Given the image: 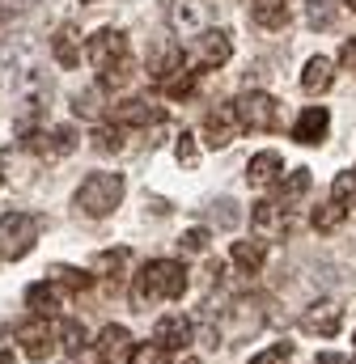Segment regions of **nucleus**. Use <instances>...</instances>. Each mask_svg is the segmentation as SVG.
I'll return each instance as SVG.
<instances>
[{
	"mask_svg": "<svg viewBox=\"0 0 356 364\" xmlns=\"http://www.w3.org/2000/svg\"><path fill=\"white\" fill-rule=\"evenodd\" d=\"M85 60L98 68V85L102 90H123L136 77V60L127 51V34L115 26H102L85 43Z\"/></svg>",
	"mask_w": 356,
	"mask_h": 364,
	"instance_id": "f257e3e1",
	"label": "nucleus"
},
{
	"mask_svg": "<svg viewBox=\"0 0 356 364\" xmlns=\"http://www.w3.org/2000/svg\"><path fill=\"white\" fill-rule=\"evenodd\" d=\"M187 267L174 263V259H153V263H145L136 279H132V305L136 309H145L149 314V305H157V301H178L182 292H187Z\"/></svg>",
	"mask_w": 356,
	"mask_h": 364,
	"instance_id": "f03ea898",
	"label": "nucleus"
},
{
	"mask_svg": "<svg viewBox=\"0 0 356 364\" xmlns=\"http://www.w3.org/2000/svg\"><path fill=\"white\" fill-rule=\"evenodd\" d=\"M123 191H127L123 174L98 170V174H89V178L77 186V195H73V208H77L81 216H89V220H102V216H110V212L123 203Z\"/></svg>",
	"mask_w": 356,
	"mask_h": 364,
	"instance_id": "7ed1b4c3",
	"label": "nucleus"
},
{
	"mask_svg": "<svg viewBox=\"0 0 356 364\" xmlns=\"http://www.w3.org/2000/svg\"><path fill=\"white\" fill-rule=\"evenodd\" d=\"M38 237H43L38 212H4L0 216V259H26Z\"/></svg>",
	"mask_w": 356,
	"mask_h": 364,
	"instance_id": "20e7f679",
	"label": "nucleus"
},
{
	"mask_svg": "<svg viewBox=\"0 0 356 364\" xmlns=\"http://www.w3.org/2000/svg\"><path fill=\"white\" fill-rule=\"evenodd\" d=\"M229 106H234V119H238L242 132H276V127H280V102L263 90L242 93V97L229 102Z\"/></svg>",
	"mask_w": 356,
	"mask_h": 364,
	"instance_id": "39448f33",
	"label": "nucleus"
},
{
	"mask_svg": "<svg viewBox=\"0 0 356 364\" xmlns=\"http://www.w3.org/2000/svg\"><path fill=\"white\" fill-rule=\"evenodd\" d=\"M229 55H234V43H229V34H225V30H204V34L195 38V47H191V60H187V68L199 77V73L225 68V64H229Z\"/></svg>",
	"mask_w": 356,
	"mask_h": 364,
	"instance_id": "423d86ee",
	"label": "nucleus"
},
{
	"mask_svg": "<svg viewBox=\"0 0 356 364\" xmlns=\"http://www.w3.org/2000/svg\"><path fill=\"white\" fill-rule=\"evenodd\" d=\"M17 343H21V352L30 356L34 364H47L56 356V326L47 322V318H30V322H21L17 326Z\"/></svg>",
	"mask_w": 356,
	"mask_h": 364,
	"instance_id": "0eeeda50",
	"label": "nucleus"
},
{
	"mask_svg": "<svg viewBox=\"0 0 356 364\" xmlns=\"http://www.w3.org/2000/svg\"><path fill=\"white\" fill-rule=\"evenodd\" d=\"M162 119H166L162 106H153V102H145V97H123V102L110 106V123L123 127V132H132V127H157Z\"/></svg>",
	"mask_w": 356,
	"mask_h": 364,
	"instance_id": "6e6552de",
	"label": "nucleus"
},
{
	"mask_svg": "<svg viewBox=\"0 0 356 364\" xmlns=\"http://www.w3.org/2000/svg\"><path fill=\"white\" fill-rule=\"evenodd\" d=\"M77 144H81V140H77L73 127H51V132H30V136H26V149L38 153V157H68Z\"/></svg>",
	"mask_w": 356,
	"mask_h": 364,
	"instance_id": "1a4fd4ad",
	"label": "nucleus"
},
{
	"mask_svg": "<svg viewBox=\"0 0 356 364\" xmlns=\"http://www.w3.org/2000/svg\"><path fill=\"white\" fill-rule=\"evenodd\" d=\"M191 335H195V326H191V318H182V314H166V318H157V326H153V343L170 356V352H182L187 343H191Z\"/></svg>",
	"mask_w": 356,
	"mask_h": 364,
	"instance_id": "9d476101",
	"label": "nucleus"
},
{
	"mask_svg": "<svg viewBox=\"0 0 356 364\" xmlns=\"http://www.w3.org/2000/svg\"><path fill=\"white\" fill-rule=\"evenodd\" d=\"M238 132H242V127H238V119H234V106H216V110L204 114V144H208V149L234 144Z\"/></svg>",
	"mask_w": 356,
	"mask_h": 364,
	"instance_id": "9b49d317",
	"label": "nucleus"
},
{
	"mask_svg": "<svg viewBox=\"0 0 356 364\" xmlns=\"http://www.w3.org/2000/svg\"><path fill=\"white\" fill-rule=\"evenodd\" d=\"M340 326H344V314H340L335 301H318V305H310V309L301 314V331H305V335L331 339V335H340Z\"/></svg>",
	"mask_w": 356,
	"mask_h": 364,
	"instance_id": "f8f14e48",
	"label": "nucleus"
},
{
	"mask_svg": "<svg viewBox=\"0 0 356 364\" xmlns=\"http://www.w3.org/2000/svg\"><path fill=\"white\" fill-rule=\"evenodd\" d=\"M331 132V110L327 106H305L301 119L293 123V140L297 144H323Z\"/></svg>",
	"mask_w": 356,
	"mask_h": 364,
	"instance_id": "ddd939ff",
	"label": "nucleus"
},
{
	"mask_svg": "<svg viewBox=\"0 0 356 364\" xmlns=\"http://www.w3.org/2000/svg\"><path fill=\"white\" fill-rule=\"evenodd\" d=\"M93 352H98V360L102 364H123L127 360V352H132V335H127V326H102Z\"/></svg>",
	"mask_w": 356,
	"mask_h": 364,
	"instance_id": "4468645a",
	"label": "nucleus"
},
{
	"mask_svg": "<svg viewBox=\"0 0 356 364\" xmlns=\"http://www.w3.org/2000/svg\"><path fill=\"white\" fill-rule=\"evenodd\" d=\"M51 55H56L60 68H77V64H81V30H77L73 21L56 26V34H51Z\"/></svg>",
	"mask_w": 356,
	"mask_h": 364,
	"instance_id": "2eb2a0df",
	"label": "nucleus"
},
{
	"mask_svg": "<svg viewBox=\"0 0 356 364\" xmlns=\"http://www.w3.org/2000/svg\"><path fill=\"white\" fill-rule=\"evenodd\" d=\"M26 305L34 309V318H51V314L64 309V292H60L51 279H38V284L26 288Z\"/></svg>",
	"mask_w": 356,
	"mask_h": 364,
	"instance_id": "dca6fc26",
	"label": "nucleus"
},
{
	"mask_svg": "<svg viewBox=\"0 0 356 364\" xmlns=\"http://www.w3.org/2000/svg\"><path fill=\"white\" fill-rule=\"evenodd\" d=\"M284 178V161H280V153H255L251 161H246V182L251 186H276V182Z\"/></svg>",
	"mask_w": 356,
	"mask_h": 364,
	"instance_id": "f3484780",
	"label": "nucleus"
},
{
	"mask_svg": "<svg viewBox=\"0 0 356 364\" xmlns=\"http://www.w3.org/2000/svg\"><path fill=\"white\" fill-rule=\"evenodd\" d=\"M229 259H234V267H238L242 275H259V272H263V259H267V242H263V237H251V242H234Z\"/></svg>",
	"mask_w": 356,
	"mask_h": 364,
	"instance_id": "a211bd4d",
	"label": "nucleus"
},
{
	"mask_svg": "<svg viewBox=\"0 0 356 364\" xmlns=\"http://www.w3.org/2000/svg\"><path fill=\"white\" fill-rule=\"evenodd\" d=\"M331 85H335V64H331L327 55H314V60L305 64V73H301V90L314 97V93H327Z\"/></svg>",
	"mask_w": 356,
	"mask_h": 364,
	"instance_id": "6ab92c4d",
	"label": "nucleus"
},
{
	"mask_svg": "<svg viewBox=\"0 0 356 364\" xmlns=\"http://www.w3.org/2000/svg\"><path fill=\"white\" fill-rule=\"evenodd\" d=\"M251 21L263 30H284L288 26V4L284 0H251Z\"/></svg>",
	"mask_w": 356,
	"mask_h": 364,
	"instance_id": "aec40b11",
	"label": "nucleus"
},
{
	"mask_svg": "<svg viewBox=\"0 0 356 364\" xmlns=\"http://www.w3.org/2000/svg\"><path fill=\"white\" fill-rule=\"evenodd\" d=\"M251 225H255L263 237H271V233H280V229H284V216H280V208H276V203L259 199V203H251Z\"/></svg>",
	"mask_w": 356,
	"mask_h": 364,
	"instance_id": "412c9836",
	"label": "nucleus"
},
{
	"mask_svg": "<svg viewBox=\"0 0 356 364\" xmlns=\"http://www.w3.org/2000/svg\"><path fill=\"white\" fill-rule=\"evenodd\" d=\"M305 191H310V170H293L288 178H280V203H276V208H280V212H288Z\"/></svg>",
	"mask_w": 356,
	"mask_h": 364,
	"instance_id": "4be33fe9",
	"label": "nucleus"
},
{
	"mask_svg": "<svg viewBox=\"0 0 356 364\" xmlns=\"http://www.w3.org/2000/svg\"><path fill=\"white\" fill-rule=\"evenodd\" d=\"M60 292H85L89 284H93V272H81V267H51L47 275Z\"/></svg>",
	"mask_w": 356,
	"mask_h": 364,
	"instance_id": "5701e85b",
	"label": "nucleus"
},
{
	"mask_svg": "<svg viewBox=\"0 0 356 364\" xmlns=\"http://www.w3.org/2000/svg\"><path fill=\"white\" fill-rule=\"evenodd\" d=\"M127 132L123 127H115V123H102L98 132H93V153H102V157H110V153H123L127 144Z\"/></svg>",
	"mask_w": 356,
	"mask_h": 364,
	"instance_id": "b1692460",
	"label": "nucleus"
},
{
	"mask_svg": "<svg viewBox=\"0 0 356 364\" xmlns=\"http://www.w3.org/2000/svg\"><path fill=\"white\" fill-rule=\"evenodd\" d=\"M344 216H348V208H340L335 199H327V203H318V208H314L310 225H314L318 233H335V229L344 225Z\"/></svg>",
	"mask_w": 356,
	"mask_h": 364,
	"instance_id": "393cba45",
	"label": "nucleus"
},
{
	"mask_svg": "<svg viewBox=\"0 0 356 364\" xmlns=\"http://www.w3.org/2000/svg\"><path fill=\"white\" fill-rule=\"evenodd\" d=\"M56 343L64 348V352H81L85 348V326L77 322V318H60V326H56Z\"/></svg>",
	"mask_w": 356,
	"mask_h": 364,
	"instance_id": "a878e982",
	"label": "nucleus"
},
{
	"mask_svg": "<svg viewBox=\"0 0 356 364\" xmlns=\"http://www.w3.org/2000/svg\"><path fill=\"white\" fill-rule=\"evenodd\" d=\"M305 21H310L314 30H331V26L340 21V0H310Z\"/></svg>",
	"mask_w": 356,
	"mask_h": 364,
	"instance_id": "bb28decb",
	"label": "nucleus"
},
{
	"mask_svg": "<svg viewBox=\"0 0 356 364\" xmlns=\"http://www.w3.org/2000/svg\"><path fill=\"white\" fill-rule=\"evenodd\" d=\"M127 259H132V255H127L123 246H119V250H98V255H93V272H98V275H110V279H115V275H123Z\"/></svg>",
	"mask_w": 356,
	"mask_h": 364,
	"instance_id": "cd10ccee",
	"label": "nucleus"
},
{
	"mask_svg": "<svg viewBox=\"0 0 356 364\" xmlns=\"http://www.w3.org/2000/svg\"><path fill=\"white\" fill-rule=\"evenodd\" d=\"M162 90H166V97H191V93H195V73L182 64L178 73H170V77L162 81Z\"/></svg>",
	"mask_w": 356,
	"mask_h": 364,
	"instance_id": "c85d7f7f",
	"label": "nucleus"
},
{
	"mask_svg": "<svg viewBox=\"0 0 356 364\" xmlns=\"http://www.w3.org/2000/svg\"><path fill=\"white\" fill-rule=\"evenodd\" d=\"M102 85H93V90H85V93H77L73 97V110L81 114V119H102Z\"/></svg>",
	"mask_w": 356,
	"mask_h": 364,
	"instance_id": "c756f323",
	"label": "nucleus"
},
{
	"mask_svg": "<svg viewBox=\"0 0 356 364\" xmlns=\"http://www.w3.org/2000/svg\"><path fill=\"white\" fill-rule=\"evenodd\" d=\"M331 199H335L340 208H356V174H352V170L331 182Z\"/></svg>",
	"mask_w": 356,
	"mask_h": 364,
	"instance_id": "7c9ffc66",
	"label": "nucleus"
},
{
	"mask_svg": "<svg viewBox=\"0 0 356 364\" xmlns=\"http://www.w3.org/2000/svg\"><path fill=\"white\" fill-rule=\"evenodd\" d=\"M123 364H170V360H166V352L157 343H132V352H127Z\"/></svg>",
	"mask_w": 356,
	"mask_h": 364,
	"instance_id": "2f4dec72",
	"label": "nucleus"
},
{
	"mask_svg": "<svg viewBox=\"0 0 356 364\" xmlns=\"http://www.w3.org/2000/svg\"><path fill=\"white\" fill-rule=\"evenodd\" d=\"M288 360H293V343H288V339H284V343H271L259 356H251V364H288Z\"/></svg>",
	"mask_w": 356,
	"mask_h": 364,
	"instance_id": "473e14b6",
	"label": "nucleus"
},
{
	"mask_svg": "<svg viewBox=\"0 0 356 364\" xmlns=\"http://www.w3.org/2000/svg\"><path fill=\"white\" fill-rule=\"evenodd\" d=\"M178 250H182V255H204V250H208V229H187V233L178 237Z\"/></svg>",
	"mask_w": 356,
	"mask_h": 364,
	"instance_id": "72a5a7b5",
	"label": "nucleus"
},
{
	"mask_svg": "<svg viewBox=\"0 0 356 364\" xmlns=\"http://www.w3.org/2000/svg\"><path fill=\"white\" fill-rule=\"evenodd\" d=\"M174 153H178V161H182L187 170H195V166H199V149H195V136H191V132H182V136H178Z\"/></svg>",
	"mask_w": 356,
	"mask_h": 364,
	"instance_id": "f704fd0d",
	"label": "nucleus"
},
{
	"mask_svg": "<svg viewBox=\"0 0 356 364\" xmlns=\"http://www.w3.org/2000/svg\"><path fill=\"white\" fill-rule=\"evenodd\" d=\"M212 220H216L221 229H234V225H238V203H234V199L212 203Z\"/></svg>",
	"mask_w": 356,
	"mask_h": 364,
	"instance_id": "c9c22d12",
	"label": "nucleus"
},
{
	"mask_svg": "<svg viewBox=\"0 0 356 364\" xmlns=\"http://www.w3.org/2000/svg\"><path fill=\"white\" fill-rule=\"evenodd\" d=\"M340 64H344V68L356 77V43H344V51H340Z\"/></svg>",
	"mask_w": 356,
	"mask_h": 364,
	"instance_id": "e433bc0d",
	"label": "nucleus"
},
{
	"mask_svg": "<svg viewBox=\"0 0 356 364\" xmlns=\"http://www.w3.org/2000/svg\"><path fill=\"white\" fill-rule=\"evenodd\" d=\"M314 364H352V360L340 356V352H323V356H314Z\"/></svg>",
	"mask_w": 356,
	"mask_h": 364,
	"instance_id": "4c0bfd02",
	"label": "nucleus"
},
{
	"mask_svg": "<svg viewBox=\"0 0 356 364\" xmlns=\"http://www.w3.org/2000/svg\"><path fill=\"white\" fill-rule=\"evenodd\" d=\"M0 364H17V356L13 352H0Z\"/></svg>",
	"mask_w": 356,
	"mask_h": 364,
	"instance_id": "58836bf2",
	"label": "nucleus"
},
{
	"mask_svg": "<svg viewBox=\"0 0 356 364\" xmlns=\"http://www.w3.org/2000/svg\"><path fill=\"white\" fill-rule=\"evenodd\" d=\"M178 364H199V360H195V356H182V360H178Z\"/></svg>",
	"mask_w": 356,
	"mask_h": 364,
	"instance_id": "ea45409f",
	"label": "nucleus"
},
{
	"mask_svg": "<svg viewBox=\"0 0 356 364\" xmlns=\"http://www.w3.org/2000/svg\"><path fill=\"white\" fill-rule=\"evenodd\" d=\"M348 9H352V13H356V0H348Z\"/></svg>",
	"mask_w": 356,
	"mask_h": 364,
	"instance_id": "a19ab883",
	"label": "nucleus"
},
{
	"mask_svg": "<svg viewBox=\"0 0 356 364\" xmlns=\"http://www.w3.org/2000/svg\"><path fill=\"white\" fill-rule=\"evenodd\" d=\"M352 343H356V335H352Z\"/></svg>",
	"mask_w": 356,
	"mask_h": 364,
	"instance_id": "79ce46f5",
	"label": "nucleus"
}]
</instances>
